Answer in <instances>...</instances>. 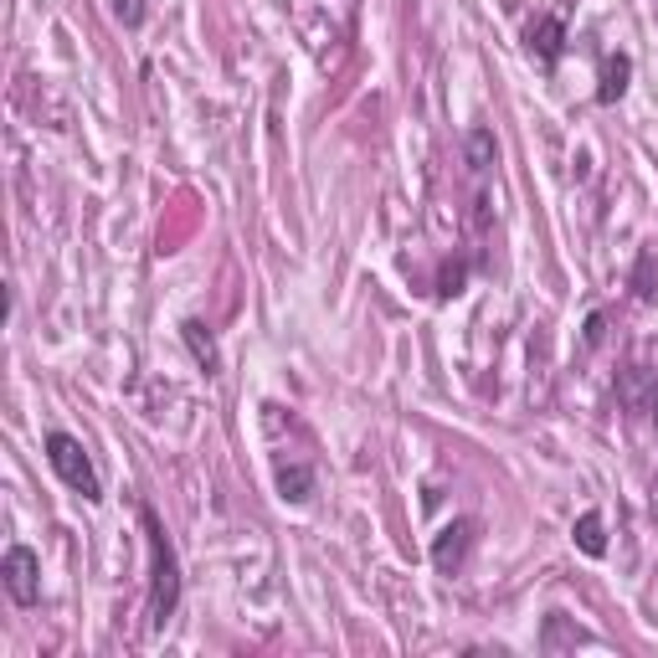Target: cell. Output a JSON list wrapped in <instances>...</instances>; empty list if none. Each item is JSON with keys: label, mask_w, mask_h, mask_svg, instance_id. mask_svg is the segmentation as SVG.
I'll list each match as a JSON object with an SVG mask.
<instances>
[{"label": "cell", "mask_w": 658, "mask_h": 658, "mask_svg": "<svg viewBox=\"0 0 658 658\" xmlns=\"http://www.w3.org/2000/svg\"><path fill=\"white\" fill-rule=\"evenodd\" d=\"M566 643H587V638H581V633H566L561 617H551V623H545V648L556 653V648H566Z\"/></svg>", "instance_id": "obj_13"}, {"label": "cell", "mask_w": 658, "mask_h": 658, "mask_svg": "<svg viewBox=\"0 0 658 658\" xmlns=\"http://www.w3.org/2000/svg\"><path fill=\"white\" fill-rule=\"evenodd\" d=\"M0 581H6V592H11L16 607L42 602V561H36L31 545H11L6 561H0Z\"/></svg>", "instance_id": "obj_3"}, {"label": "cell", "mask_w": 658, "mask_h": 658, "mask_svg": "<svg viewBox=\"0 0 658 658\" xmlns=\"http://www.w3.org/2000/svg\"><path fill=\"white\" fill-rule=\"evenodd\" d=\"M561 47H566V26H561L556 16H540V21L530 26V52H535L545 67H556Z\"/></svg>", "instance_id": "obj_6"}, {"label": "cell", "mask_w": 658, "mask_h": 658, "mask_svg": "<svg viewBox=\"0 0 658 658\" xmlns=\"http://www.w3.org/2000/svg\"><path fill=\"white\" fill-rule=\"evenodd\" d=\"M648 417H653V427H658V407H653V412H648Z\"/></svg>", "instance_id": "obj_17"}, {"label": "cell", "mask_w": 658, "mask_h": 658, "mask_svg": "<svg viewBox=\"0 0 658 658\" xmlns=\"http://www.w3.org/2000/svg\"><path fill=\"white\" fill-rule=\"evenodd\" d=\"M278 494H283V504H309L314 499V468L309 463H278Z\"/></svg>", "instance_id": "obj_7"}, {"label": "cell", "mask_w": 658, "mask_h": 658, "mask_svg": "<svg viewBox=\"0 0 658 658\" xmlns=\"http://www.w3.org/2000/svg\"><path fill=\"white\" fill-rule=\"evenodd\" d=\"M180 335H186V345H191V355H196L201 371L216 376V365H222V360H216V345H211V335H206V324H201V319H186V324H180Z\"/></svg>", "instance_id": "obj_9"}, {"label": "cell", "mask_w": 658, "mask_h": 658, "mask_svg": "<svg viewBox=\"0 0 658 658\" xmlns=\"http://www.w3.org/2000/svg\"><path fill=\"white\" fill-rule=\"evenodd\" d=\"M139 525H144V540H150V633H165V623L180 607V561L150 504H139Z\"/></svg>", "instance_id": "obj_1"}, {"label": "cell", "mask_w": 658, "mask_h": 658, "mask_svg": "<svg viewBox=\"0 0 658 658\" xmlns=\"http://www.w3.org/2000/svg\"><path fill=\"white\" fill-rule=\"evenodd\" d=\"M463 155H468V170L473 175H489L494 170V134L489 129H468V139H463Z\"/></svg>", "instance_id": "obj_10"}, {"label": "cell", "mask_w": 658, "mask_h": 658, "mask_svg": "<svg viewBox=\"0 0 658 658\" xmlns=\"http://www.w3.org/2000/svg\"><path fill=\"white\" fill-rule=\"evenodd\" d=\"M633 288H638V299H658V258H653V252H643V258H638Z\"/></svg>", "instance_id": "obj_12"}, {"label": "cell", "mask_w": 658, "mask_h": 658, "mask_svg": "<svg viewBox=\"0 0 658 658\" xmlns=\"http://www.w3.org/2000/svg\"><path fill=\"white\" fill-rule=\"evenodd\" d=\"M437 294H443V299L463 294V268H443V283H437Z\"/></svg>", "instance_id": "obj_15"}, {"label": "cell", "mask_w": 658, "mask_h": 658, "mask_svg": "<svg viewBox=\"0 0 658 658\" xmlns=\"http://www.w3.org/2000/svg\"><path fill=\"white\" fill-rule=\"evenodd\" d=\"M473 530H479L473 520H453L443 535L432 540V566L443 571V576H458V571H463V561H468V545H473Z\"/></svg>", "instance_id": "obj_4"}, {"label": "cell", "mask_w": 658, "mask_h": 658, "mask_svg": "<svg viewBox=\"0 0 658 658\" xmlns=\"http://www.w3.org/2000/svg\"><path fill=\"white\" fill-rule=\"evenodd\" d=\"M617 401H623L628 412H653L658 407V371H648V365L623 371V381H617Z\"/></svg>", "instance_id": "obj_5"}, {"label": "cell", "mask_w": 658, "mask_h": 658, "mask_svg": "<svg viewBox=\"0 0 658 658\" xmlns=\"http://www.w3.org/2000/svg\"><path fill=\"white\" fill-rule=\"evenodd\" d=\"M114 16L124 26H144V0H114Z\"/></svg>", "instance_id": "obj_14"}, {"label": "cell", "mask_w": 658, "mask_h": 658, "mask_svg": "<svg viewBox=\"0 0 658 658\" xmlns=\"http://www.w3.org/2000/svg\"><path fill=\"white\" fill-rule=\"evenodd\" d=\"M602 329H607V319L592 314V319H587V345H602Z\"/></svg>", "instance_id": "obj_16"}, {"label": "cell", "mask_w": 658, "mask_h": 658, "mask_svg": "<svg viewBox=\"0 0 658 658\" xmlns=\"http://www.w3.org/2000/svg\"><path fill=\"white\" fill-rule=\"evenodd\" d=\"M628 78H633V62H628L623 52H617V57H607V72H602V88H597V98H602V103H617V98L628 93Z\"/></svg>", "instance_id": "obj_11"}, {"label": "cell", "mask_w": 658, "mask_h": 658, "mask_svg": "<svg viewBox=\"0 0 658 658\" xmlns=\"http://www.w3.org/2000/svg\"><path fill=\"white\" fill-rule=\"evenodd\" d=\"M576 551L581 556H607V530H602V515H597V509H587V515H581L576 520Z\"/></svg>", "instance_id": "obj_8"}, {"label": "cell", "mask_w": 658, "mask_h": 658, "mask_svg": "<svg viewBox=\"0 0 658 658\" xmlns=\"http://www.w3.org/2000/svg\"><path fill=\"white\" fill-rule=\"evenodd\" d=\"M47 463L57 468V479L72 489V494H83L88 504L103 499V479H98V468L93 458L83 453V443L72 432H47Z\"/></svg>", "instance_id": "obj_2"}]
</instances>
